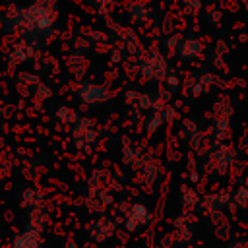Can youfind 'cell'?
Listing matches in <instances>:
<instances>
[{
    "instance_id": "cell-1",
    "label": "cell",
    "mask_w": 248,
    "mask_h": 248,
    "mask_svg": "<svg viewBox=\"0 0 248 248\" xmlns=\"http://www.w3.org/2000/svg\"><path fill=\"white\" fill-rule=\"evenodd\" d=\"M56 19V8L50 0H37L17 12L16 23L29 31H46Z\"/></svg>"
},
{
    "instance_id": "cell-2",
    "label": "cell",
    "mask_w": 248,
    "mask_h": 248,
    "mask_svg": "<svg viewBox=\"0 0 248 248\" xmlns=\"http://www.w3.org/2000/svg\"><path fill=\"white\" fill-rule=\"evenodd\" d=\"M79 97L85 103H101V101H105L108 97V93H107L105 87H99V85H93V83H85L79 89Z\"/></svg>"
},
{
    "instance_id": "cell-3",
    "label": "cell",
    "mask_w": 248,
    "mask_h": 248,
    "mask_svg": "<svg viewBox=\"0 0 248 248\" xmlns=\"http://www.w3.org/2000/svg\"><path fill=\"white\" fill-rule=\"evenodd\" d=\"M14 248H37L39 246V240L35 234H23V236H17L12 244Z\"/></svg>"
}]
</instances>
